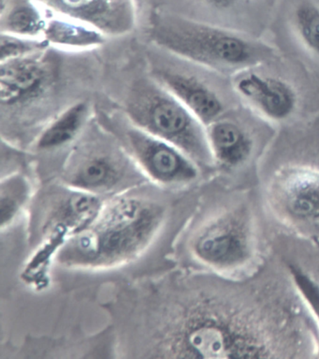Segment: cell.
I'll list each match as a JSON object with an SVG mask.
<instances>
[{
  "instance_id": "obj_1",
  "label": "cell",
  "mask_w": 319,
  "mask_h": 359,
  "mask_svg": "<svg viewBox=\"0 0 319 359\" xmlns=\"http://www.w3.org/2000/svg\"><path fill=\"white\" fill-rule=\"evenodd\" d=\"M181 204L176 196L140 186L108 199L96 218L61 246L52 264L88 275L121 273L123 278L127 271L129 280L141 277L138 267L143 264L151 274L146 263H152L150 259L155 263L153 255L173 257L181 233Z\"/></svg>"
},
{
  "instance_id": "obj_2",
  "label": "cell",
  "mask_w": 319,
  "mask_h": 359,
  "mask_svg": "<svg viewBox=\"0 0 319 359\" xmlns=\"http://www.w3.org/2000/svg\"><path fill=\"white\" fill-rule=\"evenodd\" d=\"M150 34L158 46L219 72L251 68L264 62L271 55L264 44L233 30L173 13H155Z\"/></svg>"
},
{
  "instance_id": "obj_3",
  "label": "cell",
  "mask_w": 319,
  "mask_h": 359,
  "mask_svg": "<svg viewBox=\"0 0 319 359\" xmlns=\"http://www.w3.org/2000/svg\"><path fill=\"white\" fill-rule=\"evenodd\" d=\"M127 112L136 127L173 144L198 165L213 161L204 125L160 83H137Z\"/></svg>"
},
{
  "instance_id": "obj_4",
  "label": "cell",
  "mask_w": 319,
  "mask_h": 359,
  "mask_svg": "<svg viewBox=\"0 0 319 359\" xmlns=\"http://www.w3.org/2000/svg\"><path fill=\"white\" fill-rule=\"evenodd\" d=\"M106 199L61 184L36 194L29 205V243L37 246L38 260L52 263L57 250L71 236L87 227Z\"/></svg>"
},
{
  "instance_id": "obj_5",
  "label": "cell",
  "mask_w": 319,
  "mask_h": 359,
  "mask_svg": "<svg viewBox=\"0 0 319 359\" xmlns=\"http://www.w3.org/2000/svg\"><path fill=\"white\" fill-rule=\"evenodd\" d=\"M127 154L147 180L176 191L195 182L199 165L182 150L133 125L125 132Z\"/></svg>"
},
{
  "instance_id": "obj_6",
  "label": "cell",
  "mask_w": 319,
  "mask_h": 359,
  "mask_svg": "<svg viewBox=\"0 0 319 359\" xmlns=\"http://www.w3.org/2000/svg\"><path fill=\"white\" fill-rule=\"evenodd\" d=\"M62 180L68 187L106 200L141 184L123 156L101 150L79 155L66 166Z\"/></svg>"
},
{
  "instance_id": "obj_7",
  "label": "cell",
  "mask_w": 319,
  "mask_h": 359,
  "mask_svg": "<svg viewBox=\"0 0 319 359\" xmlns=\"http://www.w3.org/2000/svg\"><path fill=\"white\" fill-rule=\"evenodd\" d=\"M191 256L215 269L237 267L251 255V239L245 222L221 217L198 228L187 238Z\"/></svg>"
},
{
  "instance_id": "obj_8",
  "label": "cell",
  "mask_w": 319,
  "mask_h": 359,
  "mask_svg": "<svg viewBox=\"0 0 319 359\" xmlns=\"http://www.w3.org/2000/svg\"><path fill=\"white\" fill-rule=\"evenodd\" d=\"M52 12L95 27L104 35L129 32L136 21L134 0H35Z\"/></svg>"
},
{
  "instance_id": "obj_9",
  "label": "cell",
  "mask_w": 319,
  "mask_h": 359,
  "mask_svg": "<svg viewBox=\"0 0 319 359\" xmlns=\"http://www.w3.org/2000/svg\"><path fill=\"white\" fill-rule=\"evenodd\" d=\"M236 93L269 121H284L298 104L295 89L279 78L245 72L234 82Z\"/></svg>"
},
{
  "instance_id": "obj_10",
  "label": "cell",
  "mask_w": 319,
  "mask_h": 359,
  "mask_svg": "<svg viewBox=\"0 0 319 359\" xmlns=\"http://www.w3.org/2000/svg\"><path fill=\"white\" fill-rule=\"evenodd\" d=\"M277 201L291 218L301 222L319 221V171L293 167L277 180Z\"/></svg>"
},
{
  "instance_id": "obj_11",
  "label": "cell",
  "mask_w": 319,
  "mask_h": 359,
  "mask_svg": "<svg viewBox=\"0 0 319 359\" xmlns=\"http://www.w3.org/2000/svg\"><path fill=\"white\" fill-rule=\"evenodd\" d=\"M38 55L1 62L0 102L15 105L36 98L51 80V69Z\"/></svg>"
},
{
  "instance_id": "obj_12",
  "label": "cell",
  "mask_w": 319,
  "mask_h": 359,
  "mask_svg": "<svg viewBox=\"0 0 319 359\" xmlns=\"http://www.w3.org/2000/svg\"><path fill=\"white\" fill-rule=\"evenodd\" d=\"M160 85L185 105L204 126L220 118L223 102L218 94L204 83L191 75L171 71H160L157 75Z\"/></svg>"
},
{
  "instance_id": "obj_13",
  "label": "cell",
  "mask_w": 319,
  "mask_h": 359,
  "mask_svg": "<svg viewBox=\"0 0 319 359\" xmlns=\"http://www.w3.org/2000/svg\"><path fill=\"white\" fill-rule=\"evenodd\" d=\"M208 146L213 161L234 168L245 163L253 149L250 136L238 123L219 118L206 128Z\"/></svg>"
},
{
  "instance_id": "obj_14",
  "label": "cell",
  "mask_w": 319,
  "mask_h": 359,
  "mask_svg": "<svg viewBox=\"0 0 319 359\" xmlns=\"http://www.w3.org/2000/svg\"><path fill=\"white\" fill-rule=\"evenodd\" d=\"M46 8V7H45ZM47 9V20L43 32L49 44L68 48H91L101 46L105 35L95 27Z\"/></svg>"
},
{
  "instance_id": "obj_15",
  "label": "cell",
  "mask_w": 319,
  "mask_h": 359,
  "mask_svg": "<svg viewBox=\"0 0 319 359\" xmlns=\"http://www.w3.org/2000/svg\"><path fill=\"white\" fill-rule=\"evenodd\" d=\"M87 112L85 102L71 105L41 133L36 149L38 151H51L71 143L84 126Z\"/></svg>"
},
{
  "instance_id": "obj_16",
  "label": "cell",
  "mask_w": 319,
  "mask_h": 359,
  "mask_svg": "<svg viewBox=\"0 0 319 359\" xmlns=\"http://www.w3.org/2000/svg\"><path fill=\"white\" fill-rule=\"evenodd\" d=\"M47 9L35 0H22L2 15L1 32L22 37L43 39Z\"/></svg>"
},
{
  "instance_id": "obj_17",
  "label": "cell",
  "mask_w": 319,
  "mask_h": 359,
  "mask_svg": "<svg viewBox=\"0 0 319 359\" xmlns=\"http://www.w3.org/2000/svg\"><path fill=\"white\" fill-rule=\"evenodd\" d=\"M31 201V184L24 175L15 172L2 178L0 187V225L2 232L15 224L16 219Z\"/></svg>"
},
{
  "instance_id": "obj_18",
  "label": "cell",
  "mask_w": 319,
  "mask_h": 359,
  "mask_svg": "<svg viewBox=\"0 0 319 359\" xmlns=\"http://www.w3.org/2000/svg\"><path fill=\"white\" fill-rule=\"evenodd\" d=\"M292 24L304 46L319 55L318 2L299 0L292 11Z\"/></svg>"
},
{
  "instance_id": "obj_19",
  "label": "cell",
  "mask_w": 319,
  "mask_h": 359,
  "mask_svg": "<svg viewBox=\"0 0 319 359\" xmlns=\"http://www.w3.org/2000/svg\"><path fill=\"white\" fill-rule=\"evenodd\" d=\"M49 46L44 39L26 38L1 32L0 63L41 54Z\"/></svg>"
},
{
  "instance_id": "obj_20",
  "label": "cell",
  "mask_w": 319,
  "mask_h": 359,
  "mask_svg": "<svg viewBox=\"0 0 319 359\" xmlns=\"http://www.w3.org/2000/svg\"><path fill=\"white\" fill-rule=\"evenodd\" d=\"M290 271L299 294L319 322V285L298 266H291Z\"/></svg>"
},
{
  "instance_id": "obj_21",
  "label": "cell",
  "mask_w": 319,
  "mask_h": 359,
  "mask_svg": "<svg viewBox=\"0 0 319 359\" xmlns=\"http://www.w3.org/2000/svg\"><path fill=\"white\" fill-rule=\"evenodd\" d=\"M199 4L213 12L227 13L239 12L254 6L260 0H198Z\"/></svg>"
}]
</instances>
